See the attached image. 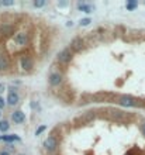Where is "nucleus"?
Wrapping results in <instances>:
<instances>
[{
  "mask_svg": "<svg viewBox=\"0 0 145 155\" xmlns=\"http://www.w3.org/2000/svg\"><path fill=\"white\" fill-rule=\"evenodd\" d=\"M44 147H45V150L47 151H55V148L58 147V143H56V140L54 138V137H48L47 140H45V143H44Z\"/></svg>",
  "mask_w": 145,
  "mask_h": 155,
  "instance_id": "1",
  "label": "nucleus"
},
{
  "mask_svg": "<svg viewBox=\"0 0 145 155\" xmlns=\"http://www.w3.org/2000/svg\"><path fill=\"white\" fill-rule=\"evenodd\" d=\"M14 43L18 45H25L27 44V35L24 33H18L14 35Z\"/></svg>",
  "mask_w": 145,
  "mask_h": 155,
  "instance_id": "2",
  "label": "nucleus"
},
{
  "mask_svg": "<svg viewBox=\"0 0 145 155\" xmlns=\"http://www.w3.org/2000/svg\"><path fill=\"white\" fill-rule=\"evenodd\" d=\"M70 51L69 49H64L61 54H59V56H58V59H59V62H69L70 61Z\"/></svg>",
  "mask_w": 145,
  "mask_h": 155,
  "instance_id": "3",
  "label": "nucleus"
},
{
  "mask_svg": "<svg viewBox=\"0 0 145 155\" xmlns=\"http://www.w3.org/2000/svg\"><path fill=\"white\" fill-rule=\"evenodd\" d=\"M61 80H62V76H61L59 73H52V75L49 76V83H51L52 86H58V85L61 83Z\"/></svg>",
  "mask_w": 145,
  "mask_h": 155,
  "instance_id": "4",
  "label": "nucleus"
},
{
  "mask_svg": "<svg viewBox=\"0 0 145 155\" xmlns=\"http://www.w3.org/2000/svg\"><path fill=\"white\" fill-rule=\"evenodd\" d=\"M7 102H9V104H10V106L17 104V103H18V95H17L16 92H10V93H9V96H7Z\"/></svg>",
  "mask_w": 145,
  "mask_h": 155,
  "instance_id": "5",
  "label": "nucleus"
},
{
  "mask_svg": "<svg viewBox=\"0 0 145 155\" xmlns=\"http://www.w3.org/2000/svg\"><path fill=\"white\" fill-rule=\"evenodd\" d=\"M13 120H14V123H23L24 120H25V116H24V113L23 111H14L13 113Z\"/></svg>",
  "mask_w": 145,
  "mask_h": 155,
  "instance_id": "6",
  "label": "nucleus"
},
{
  "mask_svg": "<svg viewBox=\"0 0 145 155\" xmlns=\"http://www.w3.org/2000/svg\"><path fill=\"white\" fill-rule=\"evenodd\" d=\"M21 68L23 69H25V71L31 69V68H33V61H31L30 58H23L21 59Z\"/></svg>",
  "mask_w": 145,
  "mask_h": 155,
  "instance_id": "7",
  "label": "nucleus"
},
{
  "mask_svg": "<svg viewBox=\"0 0 145 155\" xmlns=\"http://www.w3.org/2000/svg\"><path fill=\"white\" fill-rule=\"evenodd\" d=\"M120 103H121L123 106H135V104H137L134 99H131V97H127V96H124V97H121V100H120Z\"/></svg>",
  "mask_w": 145,
  "mask_h": 155,
  "instance_id": "8",
  "label": "nucleus"
},
{
  "mask_svg": "<svg viewBox=\"0 0 145 155\" xmlns=\"http://www.w3.org/2000/svg\"><path fill=\"white\" fill-rule=\"evenodd\" d=\"M9 68V59L6 56H0V71H4Z\"/></svg>",
  "mask_w": 145,
  "mask_h": 155,
  "instance_id": "9",
  "label": "nucleus"
},
{
  "mask_svg": "<svg viewBox=\"0 0 145 155\" xmlns=\"http://www.w3.org/2000/svg\"><path fill=\"white\" fill-rule=\"evenodd\" d=\"M0 140H4V141H18L20 137L16 135V134H11V135H3V137H0Z\"/></svg>",
  "mask_w": 145,
  "mask_h": 155,
  "instance_id": "10",
  "label": "nucleus"
},
{
  "mask_svg": "<svg viewBox=\"0 0 145 155\" xmlns=\"http://www.w3.org/2000/svg\"><path fill=\"white\" fill-rule=\"evenodd\" d=\"M78 7H79V10L85 11V13H90V11L93 10V7H92V6H89V4H85V3H79Z\"/></svg>",
  "mask_w": 145,
  "mask_h": 155,
  "instance_id": "11",
  "label": "nucleus"
},
{
  "mask_svg": "<svg viewBox=\"0 0 145 155\" xmlns=\"http://www.w3.org/2000/svg\"><path fill=\"white\" fill-rule=\"evenodd\" d=\"M72 48L76 49V51L82 49V40H80V38H75V40L72 41Z\"/></svg>",
  "mask_w": 145,
  "mask_h": 155,
  "instance_id": "12",
  "label": "nucleus"
},
{
  "mask_svg": "<svg viewBox=\"0 0 145 155\" xmlns=\"http://www.w3.org/2000/svg\"><path fill=\"white\" fill-rule=\"evenodd\" d=\"M7 130H9V123L6 120L0 121V131H7Z\"/></svg>",
  "mask_w": 145,
  "mask_h": 155,
  "instance_id": "13",
  "label": "nucleus"
},
{
  "mask_svg": "<svg viewBox=\"0 0 145 155\" xmlns=\"http://www.w3.org/2000/svg\"><path fill=\"white\" fill-rule=\"evenodd\" d=\"M125 6H127V9H128V10H134L135 7L138 6V3H137V1H127V4H125Z\"/></svg>",
  "mask_w": 145,
  "mask_h": 155,
  "instance_id": "14",
  "label": "nucleus"
},
{
  "mask_svg": "<svg viewBox=\"0 0 145 155\" xmlns=\"http://www.w3.org/2000/svg\"><path fill=\"white\" fill-rule=\"evenodd\" d=\"M92 20L90 19H83V20H80V25H89Z\"/></svg>",
  "mask_w": 145,
  "mask_h": 155,
  "instance_id": "15",
  "label": "nucleus"
},
{
  "mask_svg": "<svg viewBox=\"0 0 145 155\" xmlns=\"http://www.w3.org/2000/svg\"><path fill=\"white\" fill-rule=\"evenodd\" d=\"M44 4H45L44 0H40V1H34V6H35V7H42Z\"/></svg>",
  "mask_w": 145,
  "mask_h": 155,
  "instance_id": "16",
  "label": "nucleus"
},
{
  "mask_svg": "<svg viewBox=\"0 0 145 155\" xmlns=\"http://www.w3.org/2000/svg\"><path fill=\"white\" fill-rule=\"evenodd\" d=\"M44 130H45V126H41V127H38V128H37V131H35V135H40V134L42 133Z\"/></svg>",
  "mask_w": 145,
  "mask_h": 155,
  "instance_id": "17",
  "label": "nucleus"
},
{
  "mask_svg": "<svg viewBox=\"0 0 145 155\" xmlns=\"http://www.w3.org/2000/svg\"><path fill=\"white\" fill-rule=\"evenodd\" d=\"M1 31H3V33H10L11 28L10 27H3V28H1Z\"/></svg>",
  "mask_w": 145,
  "mask_h": 155,
  "instance_id": "18",
  "label": "nucleus"
},
{
  "mask_svg": "<svg viewBox=\"0 0 145 155\" xmlns=\"http://www.w3.org/2000/svg\"><path fill=\"white\" fill-rule=\"evenodd\" d=\"M4 104H6V103H4V99H3V97H0V109H3V107H4Z\"/></svg>",
  "mask_w": 145,
  "mask_h": 155,
  "instance_id": "19",
  "label": "nucleus"
},
{
  "mask_svg": "<svg viewBox=\"0 0 145 155\" xmlns=\"http://www.w3.org/2000/svg\"><path fill=\"white\" fill-rule=\"evenodd\" d=\"M1 4H3V6H11L13 1H1Z\"/></svg>",
  "mask_w": 145,
  "mask_h": 155,
  "instance_id": "20",
  "label": "nucleus"
},
{
  "mask_svg": "<svg viewBox=\"0 0 145 155\" xmlns=\"http://www.w3.org/2000/svg\"><path fill=\"white\" fill-rule=\"evenodd\" d=\"M6 89V86L3 85V83H0V93H3V90Z\"/></svg>",
  "mask_w": 145,
  "mask_h": 155,
  "instance_id": "21",
  "label": "nucleus"
},
{
  "mask_svg": "<svg viewBox=\"0 0 145 155\" xmlns=\"http://www.w3.org/2000/svg\"><path fill=\"white\" fill-rule=\"evenodd\" d=\"M141 130H142V134H144V135H145V123H144V124H142V127H141Z\"/></svg>",
  "mask_w": 145,
  "mask_h": 155,
  "instance_id": "22",
  "label": "nucleus"
},
{
  "mask_svg": "<svg viewBox=\"0 0 145 155\" xmlns=\"http://www.w3.org/2000/svg\"><path fill=\"white\" fill-rule=\"evenodd\" d=\"M0 155H10V154H9V152H6V151H1V152H0Z\"/></svg>",
  "mask_w": 145,
  "mask_h": 155,
  "instance_id": "23",
  "label": "nucleus"
},
{
  "mask_svg": "<svg viewBox=\"0 0 145 155\" xmlns=\"http://www.w3.org/2000/svg\"><path fill=\"white\" fill-rule=\"evenodd\" d=\"M20 155H24V154H20Z\"/></svg>",
  "mask_w": 145,
  "mask_h": 155,
  "instance_id": "24",
  "label": "nucleus"
},
{
  "mask_svg": "<svg viewBox=\"0 0 145 155\" xmlns=\"http://www.w3.org/2000/svg\"><path fill=\"white\" fill-rule=\"evenodd\" d=\"M0 116H1V113H0Z\"/></svg>",
  "mask_w": 145,
  "mask_h": 155,
  "instance_id": "25",
  "label": "nucleus"
}]
</instances>
